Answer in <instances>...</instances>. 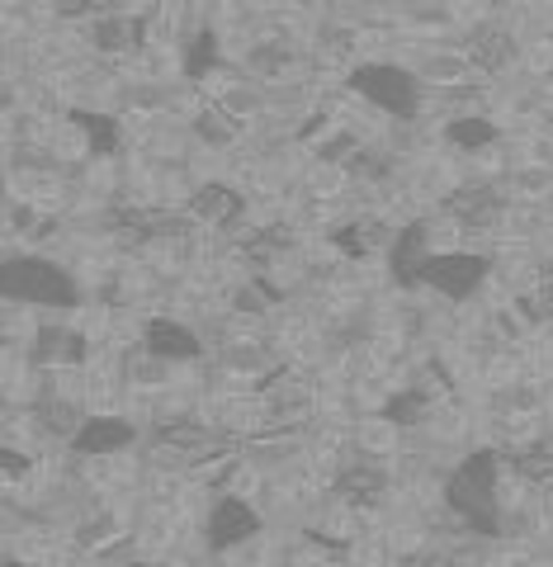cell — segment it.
I'll return each instance as SVG.
<instances>
[{
  "mask_svg": "<svg viewBox=\"0 0 553 567\" xmlns=\"http://www.w3.org/2000/svg\"><path fill=\"white\" fill-rule=\"evenodd\" d=\"M6 303H14V308H76L81 284L48 256H10L6 260Z\"/></svg>",
  "mask_w": 553,
  "mask_h": 567,
  "instance_id": "6da1fadb",
  "label": "cell"
},
{
  "mask_svg": "<svg viewBox=\"0 0 553 567\" xmlns=\"http://www.w3.org/2000/svg\"><path fill=\"white\" fill-rule=\"evenodd\" d=\"M346 85L355 91V100L383 110L388 118H417L421 104H426L421 76H412V71L398 66V62H360V66H350Z\"/></svg>",
  "mask_w": 553,
  "mask_h": 567,
  "instance_id": "7a4b0ae2",
  "label": "cell"
},
{
  "mask_svg": "<svg viewBox=\"0 0 553 567\" xmlns=\"http://www.w3.org/2000/svg\"><path fill=\"white\" fill-rule=\"evenodd\" d=\"M488 275H492V260L483 251H463V246H454V251H436L426 260L421 284L431 293H440L444 303H469V298L488 284Z\"/></svg>",
  "mask_w": 553,
  "mask_h": 567,
  "instance_id": "3957f363",
  "label": "cell"
},
{
  "mask_svg": "<svg viewBox=\"0 0 553 567\" xmlns=\"http://www.w3.org/2000/svg\"><path fill=\"white\" fill-rule=\"evenodd\" d=\"M260 535V511L252 496H218L204 516V544L213 554H232V548L252 544Z\"/></svg>",
  "mask_w": 553,
  "mask_h": 567,
  "instance_id": "277c9868",
  "label": "cell"
},
{
  "mask_svg": "<svg viewBox=\"0 0 553 567\" xmlns=\"http://www.w3.org/2000/svg\"><path fill=\"white\" fill-rule=\"evenodd\" d=\"M137 421L133 416H119V412H91L81 425V435L71 440V450L85 454V458H119L137 445Z\"/></svg>",
  "mask_w": 553,
  "mask_h": 567,
  "instance_id": "5b68a950",
  "label": "cell"
},
{
  "mask_svg": "<svg viewBox=\"0 0 553 567\" xmlns=\"http://www.w3.org/2000/svg\"><path fill=\"white\" fill-rule=\"evenodd\" d=\"M137 346L147 354H156V360H166V364H190V360L204 354V336L190 322H181V317H152V322H142Z\"/></svg>",
  "mask_w": 553,
  "mask_h": 567,
  "instance_id": "8992f818",
  "label": "cell"
},
{
  "mask_svg": "<svg viewBox=\"0 0 553 567\" xmlns=\"http://www.w3.org/2000/svg\"><path fill=\"white\" fill-rule=\"evenodd\" d=\"M496 123L483 118V114H450L444 118V142H450L454 152H488L496 147Z\"/></svg>",
  "mask_w": 553,
  "mask_h": 567,
  "instance_id": "52a82bcc",
  "label": "cell"
},
{
  "mask_svg": "<svg viewBox=\"0 0 553 567\" xmlns=\"http://www.w3.org/2000/svg\"><path fill=\"white\" fill-rule=\"evenodd\" d=\"M6 567H33L29 558H20V554H14V558H6Z\"/></svg>",
  "mask_w": 553,
  "mask_h": 567,
  "instance_id": "ba28073f",
  "label": "cell"
}]
</instances>
